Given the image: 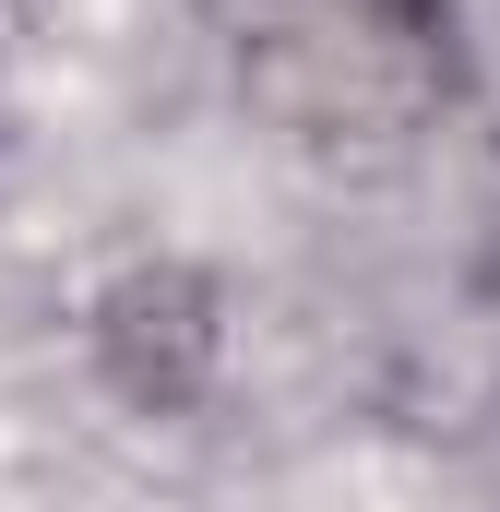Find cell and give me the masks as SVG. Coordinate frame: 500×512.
<instances>
[{"label":"cell","instance_id":"1","mask_svg":"<svg viewBox=\"0 0 500 512\" xmlns=\"http://www.w3.org/2000/svg\"><path fill=\"white\" fill-rule=\"evenodd\" d=\"M239 84L310 143L417 131L453 84V48L417 0H203Z\"/></svg>","mask_w":500,"mask_h":512}]
</instances>
